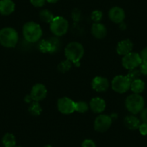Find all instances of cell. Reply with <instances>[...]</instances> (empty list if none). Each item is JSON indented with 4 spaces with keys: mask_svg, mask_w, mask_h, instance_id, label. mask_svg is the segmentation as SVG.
Masks as SVG:
<instances>
[{
    "mask_svg": "<svg viewBox=\"0 0 147 147\" xmlns=\"http://www.w3.org/2000/svg\"><path fill=\"white\" fill-rule=\"evenodd\" d=\"M64 53L67 60L79 66L80 60L84 56V49L81 43L78 42H71L66 46Z\"/></svg>",
    "mask_w": 147,
    "mask_h": 147,
    "instance_id": "obj_1",
    "label": "cell"
},
{
    "mask_svg": "<svg viewBox=\"0 0 147 147\" xmlns=\"http://www.w3.org/2000/svg\"><path fill=\"white\" fill-rule=\"evenodd\" d=\"M24 38L29 43H36L41 38L43 30L40 25L35 22H28L22 28Z\"/></svg>",
    "mask_w": 147,
    "mask_h": 147,
    "instance_id": "obj_2",
    "label": "cell"
},
{
    "mask_svg": "<svg viewBox=\"0 0 147 147\" xmlns=\"http://www.w3.org/2000/svg\"><path fill=\"white\" fill-rule=\"evenodd\" d=\"M19 39L18 33L14 28H5L0 30V44L6 48H13Z\"/></svg>",
    "mask_w": 147,
    "mask_h": 147,
    "instance_id": "obj_3",
    "label": "cell"
},
{
    "mask_svg": "<svg viewBox=\"0 0 147 147\" xmlns=\"http://www.w3.org/2000/svg\"><path fill=\"white\" fill-rule=\"evenodd\" d=\"M144 100L139 94H135L128 96L125 100V106L127 110L132 114L141 113L144 108Z\"/></svg>",
    "mask_w": 147,
    "mask_h": 147,
    "instance_id": "obj_4",
    "label": "cell"
},
{
    "mask_svg": "<svg viewBox=\"0 0 147 147\" xmlns=\"http://www.w3.org/2000/svg\"><path fill=\"white\" fill-rule=\"evenodd\" d=\"M50 29L52 33L56 36H62L67 32L69 22L63 17L56 16L50 23Z\"/></svg>",
    "mask_w": 147,
    "mask_h": 147,
    "instance_id": "obj_5",
    "label": "cell"
},
{
    "mask_svg": "<svg viewBox=\"0 0 147 147\" xmlns=\"http://www.w3.org/2000/svg\"><path fill=\"white\" fill-rule=\"evenodd\" d=\"M131 83L129 79L126 76L118 75L114 77L112 81V88L118 93H125L131 87Z\"/></svg>",
    "mask_w": 147,
    "mask_h": 147,
    "instance_id": "obj_6",
    "label": "cell"
},
{
    "mask_svg": "<svg viewBox=\"0 0 147 147\" xmlns=\"http://www.w3.org/2000/svg\"><path fill=\"white\" fill-rule=\"evenodd\" d=\"M60 41L57 38H51L48 40H42L39 42L38 49L42 53H53L60 49Z\"/></svg>",
    "mask_w": 147,
    "mask_h": 147,
    "instance_id": "obj_7",
    "label": "cell"
},
{
    "mask_svg": "<svg viewBox=\"0 0 147 147\" xmlns=\"http://www.w3.org/2000/svg\"><path fill=\"white\" fill-rule=\"evenodd\" d=\"M142 63V60L141 59L140 54L135 53V52H131L125 56H123L122 59V65L125 69L128 70L135 69Z\"/></svg>",
    "mask_w": 147,
    "mask_h": 147,
    "instance_id": "obj_8",
    "label": "cell"
},
{
    "mask_svg": "<svg viewBox=\"0 0 147 147\" xmlns=\"http://www.w3.org/2000/svg\"><path fill=\"white\" fill-rule=\"evenodd\" d=\"M112 125V118L107 115H100L95 118L94 123V130L103 133L107 131Z\"/></svg>",
    "mask_w": 147,
    "mask_h": 147,
    "instance_id": "obj_9",
    "label": "cell"
},
{
    "mask_svg": "<svg viewBox=\"0 0 147 147\" xmlns=\"http://www.w3.org/2000/svg\"><path fill=\"white\" fill-rule=\"evenodd\" d=\"M75 102L68 97H62L58 100L57 107L59 112L62 114L69 115L75 111Z\"/></svg>",
    "mask_w": 147,
    "mask_h": 147,
    "instance_id": "obj_10",
    "label": "cell"
},
{
    "mask_svg": "<svg viewBox=\"0 0 147 147\" xmlns=\"http://www.w3.org/2000/svg\"><path fill=\"white\" fill-rule=\"evenodd\" d=\"M47 95V89L43 84H36L32 87L31 90L30 96L32 100L35 102H40L44 100Z\"/></svg>",
    "mask_w": 147,
    "mask_h": 147,
    "instance_id": "obj_11",
    "label": "cell"
},
{
    "mask_svg": "<svg viewBox=\"0 0 147 147\" xmlns=\"http://www.w3.org/2000/svg\"><path fill=\"white\" fill-rule=\"evenodd\" d=\"M109 18L115 23H121L125 18V12L119 7H114L109 11Z\"/></svg>",
    "mask_w": 147,
    "mask_h": 147,
    "instance_id": "obj_12",
    "label": "cell"
},
{
    "mask_svg": "<svg viewBox=\"0 0 147 147\" xmlns=\"http://www.w3.org/2000/svg\"><path fill=\"white\" fill-rule=\"evenodd\" d=\"M92 87L98 92H105L109 87V82L105 77H96L92 81Z\"/></svg>",
    "mask_w": 147,
    "mask_h": 147,
    "instance_id": "obj_13",
    "label": "cell"
},
{
    "mask_svg": "<svg viewBox=\"0 0 147 147\" xmlns=\"http://www.w3.org/2000/svg\"><path fill=\"white\" fill-rule=\"evenodd\" d=\"M134 44L129 39H125L120 41L116 47V51L121 56H125L132 52Z\"/></svg>",
    "mask_w": 147,
    "mask_h": 147,
    "instance_id": "obj_14",
    "label": "cell"
},
{
    "mask_svg": "<svg viewBox=\"0 0 147 147\" xmlns=\"http://www.w3.org/2000/svg\"><path fill=\"white\" fill-rule=\"evenodd\" d=\"M90 106L91 110L95 113H101L105 110L106 107L105 102L100 97H94L90 101Z\"/></svg>",
    "mask_w": 147,
    "mask_h": 147,
    "instance_id": "obj_15",
    "label": "cell"
},
{
    "mask_svg": "<svg viewBox=\"0 0 147 147\" xmlns=\"http://www.w3.org/2000/svg\"><path fill=\"white\" fill-rule=\"evenodd\" d=\"M91 30L93 36L97 39L104 38L107 34L106 27L100 22H94L92 26Z\"/></svg>",
    "mask_w": 147,
    "mask_h": 147,
    "instance_id": "obj_16",
    "label": "cell"
},
{
    "mask_svg": "<svg viewBox=\"0 0 147 147\" xmlns=\"http://www.w3.org/2000/svg\"><path fill=\"white\" fill-rule=\"evenodd\" d=\"M15 5L12 0H0V14L9 15L15 11Z\"/></svg>",
    "mask_w": 147,
    "mask_h": 147,
    "instance_id": "obj_17",
    "label": "cell"
},
{
    "mask_svg": "<svg viewBox=\"0 0 147 147\" xmlns=\"http://www.w3.org/2000/svg\"><path fill=\"white\" fill-rule=\"evenodd\" d=\"M125 125L130 130L138 129L140 125V121L134 115H128L124 119Z\"/></svg>",
    "mask_w": 147,
    "mask_h": 147,
    "instance_id": "obj_18",
    "label": "cell"
},
{
    "mask_svg": "<svg viewBox=\"0 0 147 147\" xmlns=\"http://www.w3.org/2000/svg\"><path fill=\"white\" fill-rule=\"evenodd\" d=\"M130 89L135 94H140V93L143 92L145 89V83L140 79L134 80L131 82Z\"/></svg>",
    "mask_w": 147,
    "mask_h": 147,
    "instance_id": "obj_19",
    "label": "cell"
},
{
    "mask_svg": "<svg viewBox=\"0 0 147 147\" xmlns=\"http://www.w3.org/2000/svg\"><path fill=\"white\" fill-rule=\"evenodd\" d=\"M2 141L5 147H15L16 145V138L15 136L10 133L5 134L2 138Z\"/></svg>",
    "mask_w": 147,
    "mask_h": 147,
    "instance_id": "obj_20",
    "label": "cell"
},
{
    "mask_svg": "<svg viewBox=\"0 0 147 147\" xmlns=\"http://www.w3.org/2000/svg\"><path fill=\"white\" fill-rule=\"evenodd\" d=\"M39 17L43 22H46V23H51L53 18H55L52 12H51L48 9H43V10L40 11V13H39Z\"/></svg>",
    "mask_w": 147,
    "mask_h": 147,
    "instance_id": "obj_21",
    "label": "cell"
},
{
    "mask_svg": "<svg viewBox=\"0 0 147 147\" xmlns=\"http://www.w3.org/2000/svg\"><path fill=\"white\" fill-rule=\"evenodd\" d=\"M28 111L32 115H40L42 112V107L38 102L34 101L30 105Z\"/></svg>",
    "mask_w": 147,
    "mask_h": 147,
    "instance_id": "obj_22",
    "label": "cell"
},
{
    "mask_svg": "<svg viewBox=\"0 0 147 147\" xmlns=\"http://www.w3.org/2000/svg\"><path fill=\"white\" fill-rule=\"evenodd\" d=\"M75 111L80 113H86L89 109V105L87 102L84 101H80L75 102Z\"/></svg>",
    "mask_w": 147,
    "mask_h": 147,
    "instance_id": "obj_23",
    "label": "cell"
},
{
    "mask_svg": "<svg viewBox=\"0 0 147 147\" xmlns=\"http://www.w3.org/2000/svg\"><path fill=\"white\" fill-rule=\"evenodd\" d=\"M72 66V63L70 61L67 60L66 59V61H61L58 66V69L62 73H65V72L68 71L69 70H70V69Z\"/></svg>",
    "mask_w": 147,
    "mask_h": 147,
    "instance_id": "obj_24",
    "label": "cell"
},
{
    "mask_svg": "<svg viewBox=\"0 0 147 147\" xmlns=\"http://www.w3.org/2000/svg\"><path fill=\"white\" fill-rule=\"evenodd\" d=\"M141 71L140 70H137V69H132V70H129V72L128 73V74L126 75V77H128L130 80V81L132 82L134 80H138L139 79L140 76H141Z\"/></svg>",
    "mask_w": 147,
    "mask_h": 147,
    "instance_id": "obj_25",
    "label": "cell"
},
{
    "mask_svg": "<svg viewBox=\"0 0 147 147\" xmlns=\"http://www.w3.org/2000/svg\"><path fill=\"white\" fill-rule=\"evenodd\" d=\"M102 12L100 10H94L92 13L91 18L94 22H99L102 18Z\"/></svg>",
    "mask_w": 147,
    "mask_h": 147,
    "instance_id": "obj_26",
    "label": "cell"
},
{
    "mask_svg": "<svg viewBox=\"0 0 147 147\" xmlns=\"http://www.w3.org/2000/svg\"><path fill=\"white\" fill-rule=\"evenodd\" d=\"M82 147H97L94 141L91 139H85L82 144Z\"/></svg>",
    "mask_w": 147,
    "mask_h": 147,
    "instance_id": "obj_27",
    "label": "cell"
},
{
    "mask_svg": "<svg viewBox=\"0 0 147 147\" xmlns=\"http://www.w3.org/2000/svg\"><path fill=\"white\" fill-rule=\"evenodd\" d=\"M138 130L141 135L146 136L147 135V123H143L140 124L139 127H138Z\"/></svg>",
    "mask_w": 147,
    "mask_h": 147,
    "instance_id": "obj_28",
    "label": "cell"
},
{
    "mask_svg": "<svg viewBox=\"0 0 147 147\" xmlns=\"http://www.w3.org/2000/svg\"><path fill=\"white\" fill-rule=\"evenodd\" d=\"M30 2L33 6L36 7H41L45 5L46 0H30Z\"/></svg>",
    "mask_w": 147,
    "mask_h": 147,
    "instance_id": "obj_29",
    "label": "cell"
},
{
    "mask_svg": "<svg viewBox=\"0 0 147 147\" xmlns=\"http://www.w3.org/2000/svg\"><path fill=\"white\" fill-rule=\"evenodd\" d=\"M140 117H141V119L143 123H147V108H144L141 110Z\"/></svg>",
    "mask_w": 147,
    "mask_h": 147,
    "instance_id": "obj_30",
    "label": "cell"
},
{
    "mask_svg": "<svg viewBox=\"0 0 147 147\" xmlns=\"http://www.w3.org/2000/svg\"><path fill=\"white\" fill-rule=\"evenodd\" d=\"M140 71L144 75L147 76V62H142L140 65Z\"/></svg>",
    "mask_w": 147,
    "mask_h": 147,
    "instance_id": "obj_31",
    "label": "cell"
},
{
    "mask_svg": "<svg viewBox=\"0 0 147 147\" xmlns=\"http://www.w3.org/2000/svg\"><path fill=\"white\" fill-rule=\"evenodd\" d=\"M142 62H147V47L144 48L140 53Z\"/></svg>",
    "mask_w": 147,
    "mask_h": 147,
    "instance_id": "obj_32",
    "label": "cell"
},
{
    "mask_svg": "<svg viewBox=\"0 0 147 147\" xmlns=\"http://www.w3.org/2000/svg\"><path fill=\"white\" fill-rule=\"evenodd\" d=\"M80 16H81V14H80V12L78 9H74L72 12V18L75 21L80 20Z\"/></svg>",
    "mask_w": 147,
    "mask_h": 147,
    "instance_id": "obj_33",
    "label": "cell"
},
{
    "mask_svg": "<svg viewBox=\"0 0 147 147\" xmlns=\"http://www.w3.org/2000/svg\"><path fill=\"white\" fill-rule=\"evenodd\" d=\"M25 101L27 103H30L32 101V97L30 96V95H27L26 97H25Z\"/></svg>",
    "mask_w": 147,
    "mask_h": 147,
    "instance_id": "obj_34",
    "label": "cell"
},
{
    "mask_svg": "<svg viewBox=\"0 0 147 147\" xmlns=\"http://www.w3.org/2000/svg\"><path fill=\"white\" fill-rule=\"evenodd\" d=\"M46 1H47L49 3H56V2H57L59 0H46Z\"/></svg>",
    "mask_w": 147,
    "mask_h": 147,
    "instance_id": "obj_35",
    "label": "cell"
},
{
    "mask_svg": "<svg viewBox=\"0 0 147 147\" xmlns=\"http://www.w3.org/2000/svg\"><path fill=\"white\" fill-rule=\"evenodd\" d=\"M44 147H53V146H51V145H46Z\"/></svg>",
    "mask_w": 147,
    "mask_h": 147,
    "instance_id": "obj_36",
    "label": "cell"
},
{
    "mask_svg": "<svg viewBox=\"0 0 147 147\" xmlns=\"http://www.w3.org/2000/svg\"><path fill=\"white\" fill-rule=\"evenodd\" d=\"M15 147H21V146H15Z\"/></svg>",
    "mask_w": 147,
    "mask_h": 147,
    "instance_id": "obj_37",
    "label": "cell"
}]
</instances>
